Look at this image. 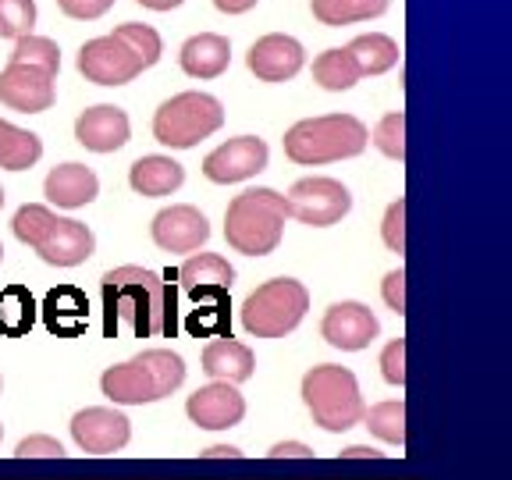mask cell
Wrapping results in <instances>:
<instances>
[{
  "label": "cell",
  "instance_id": "1",
  "mask_svg": "<svg viewBox=\"0 0 512 480\" xmlns=\"http://www.w3.org/2000/svg\"><path fill=\"white\" fill-rule=\"evenodd\" d=\"M104 292V335L128 328L136 338H175L178 292L164 274L146 267H118L100 281Z\"/></svg>",
  "mask_w": 512,
  "mask_h": 480
},
{
  "label": "cell",
  "instance_id": "2",
  "mask_svg": "<svg viewBox=\"0 0 512 480\" xmlns=\"http://www.w3.org/2000/svg\"><path fill=\"white\" fill-rule=\"evenodd\" d=\"M160 36L153 25L125 22L111 36H96L79 50V72L96 86H125L160 61Z\"/></svg>",
  "mask_w": 512,
  "mask_h": 480
},
{
  "label": "cell",
  "instance_id": "3",
  "mask_svg": "<svg viewBox=\"0 0 512 480\" xmlns=\"http://www.w3.org/2000/svg\"><path fill=\"white\" fill-rule=\"evenodd\" d=\"M61 68V50L47 36H22L15 43L8 68L0 72V104L22 114L50 111L54 79Z\"/></svg>",
  "mask_w": 512,
  "mask_h": 480
},
{
  "label": "cell",
  "instance_id": "4",
  "mask_svg": "<svg viewBox=\"0 0 512 480\" xmlns=\"http://www.w3.org/2000/svg\"><path fill=\"white\" fill-rule=\"evenodd\" d=\"M185 381V360L171 349H146L125 363H114L100 377V392L118 406H146L168 399Z\"/></svg>",
  "mask_w": 512,
  "mask_h": 480
},
{
  "label": "cell",
  "instance_id": "5",
  "mask_svg": "<svg viewBox=\"0 0 512 480\" xmlns=\"http://www.w3.org/2000/svg\"><path fill=\"white\" fill-rule=\"evenodd\" d=\"M285 196L274 189H246L228 203L224 214V239L235 253L267 256L278 249L281 232H285Z\"/></svg>",
  "mask_w": 512,
  "mask_h": 480
},
{
  "label": "cell",
  "instance_id": "6",
  "mask_svg": "<svg viewBox=\"0 0 512 480\" xmlns=\"http://www.w3.org/2000/svg\"><path fill=\"white\" fill-rule=\"evenodd\" d=\"M15 235L18 242L32 246L36 253L54 267H79L86 264L96 249V239L82 221L57 217L54 210L40 203H25L15 214Z\"/></svg>",
  "mask_w": 512,
  "mask_h": 480
},
{
  "label": "cell",
  "instance_id": "7",
  "mask_svg": "<svg viewBox=\"0 0 512 480\" xmlns=\"http://www.w3.org/2000/svg\"><path fill=\"white\" fill-rule=\"evenodd\" d=\"M367 125L352 114H324L306 118L285 132V153L296 164H331V160L360 157L367 150Z\"/></svg>",
  "mask_w": 512,
  "mask_h": 480
},
{
  "label": "cell",
  "instance_id": "8",
  "mask_svg": "<svg viewBox=\"0 0 512 480\" xmlns=\"http://www.w3.org/2000/svg\"><path fill=\"white\" fill-rule=\"evenodd\" d=\"M303 402L310 409L313 424L331 434L349 431L352 424L363 420L360 384H356V374L349 367H335V363L313 367L303 377Z\"/></svg>",
  "mask_w": 512,
  "mask_h": 480
},
{
  "label": "cell",
  "instance_id": "9",
  "mask_svg": "<svg viewBox=\"0 0 512 480\" xmlns=\"http://www.w3.org/2000/svg\"><path fill=\"white\" fill-rule=\"evenodd\" d=\"M310 310V292L296 278H274L242 303V328L256 338H285Z\"/></svg>",
  "mask_w": 512,
  "mask_h": 480
},
{
  "label": "cell",
  "instance_id": "10",
  "mask_svg": "<svg viewBox=\"0 0 512 480\" xmlns=\"http://www.w3.org/2000/svg\"><path fill=\"white\" fill-rule=\"evenodd\" d=\"M224 125V111L210 93H178L153 114V139L171 150H189Z\"/></svg>",
  "mask_w": 512,
  "mask_h": 480
},
{
  "label": "cell",
  "instance_id": "11",
  "mask_svg": "<svg viewBox=\"0 0 512 480\" xmlns=\"http://www.w3.org/2000/svg\"><path fill=\"white\" fill-rule=\"evenodd\" d=\"M288 217L310 224V228H328V224H338L352 207V196L342 182L335 178H303L288 189L285 196Z\"/></svg>",
  "mask_w": 512,
  "mask_h": 480
},
{
  "label": "cell",
  "instance_id": "12",
  "mask_svg": "<svg viewBox=\"0 0 512 480\" xmlns=\"http://www.w3.org/2000/svg\"><path fill=\"white\" fill-rule=\"evenodd\" d=\"M72 438L86 456H114L128 445V416L107 406H89L72 416Z\"/></svg>",
  "mask_w": 512,
  "mask_h": 480
},
{
  "label": "cell",
  "instance_id": "13",
  "mask_svg": "<svg viewBox=\"0 0 512 480\" xmlns=\"http://www.w3.org/2000/svg\"><path fill=\"white\" fill-rule=\"evenodd\" d=\"M264 168H267V143L256 136L228 139V143L217 146V150L207 153V160H203V175L217 185L246 182V178L260 175Z\"/></svg>",
  "mask_w": 512,
  "mask_h": 480
},
{
  "label": "cell",
  "instance_id": "14",
  "mask_svg": "<svg viewBox=\"0 0 512 480\" xmlns=\"http://www.w3.org/2000/svg\"><path fill=\"white\" fill-rule=\"evenodd\" d=\"M185 413L196 427L203 431H228V427L242 424V416H246V399L235 392V384H203L196 392L189 395L185 402Z\"/></svg>",
  "mask_w": 512,
  "mask_h": 480
},
{
  "label": "cell",
  "instance_id": "15",
  "mask_svg": "<svg viewBox=\"0 0 512 480\" xmlns=\"http://www.w3.org/2000/svg\"><path fill=\"white\" fill-rule=\"evenodd\" d=\"M377 331H381V324H377V317L363 303H335L328 313H324V320H320V335H324V342L335 345V349H342V352L367 349V345L377 338Z\"/></svg>",
  "mask_w": 512,
  "mask_h": 480
},
{
  "label": "cell",
  "instance_id": "16",
  "mask_svg": "<svg viewBox=\"0 0 512 480\" xmlns=\"http://www.w3.org/2000/svg\"><path fill=\"white\" fill-rule=\"evenodd\" d=\"M150 232L160 249H168V253H192V249H200L210 239V224L196 207L178 203V207L160 210L153 217Z\"/></svg>",
  "mask_w": 512,
  "mask_h": 480
},
{
  "label": "cell",
  "instance_id": "17",
  "mask_svg": "<svg viewBox=\"0 0 512 480\" xmlns=\"http://www.w3.org/2000/svg\"><path fill=\"white\" fill-rule=\"evenodd\" d=\"M303 47H299V40H292V36H281V32H271V36H264V40H256L253 47H249V72L256 75L260 82H285L292 79V75L303 72Z\"/></svg>",
  "mask_w": 512,
  "mask_h": 480
},
{
  "label": "cell",
  "instance_id": "18",
  "mask_svg": "<svg viewBox=\"0 0 512 480\" xmlns=\"http://www.w3.org/2000/svg\"><path fill=\"white\" fill-rule=\"evenodd\" d=\"M178 285L192 303H207V299L228 296L235 281V267L217 253H196L178 267Z\"/></svg>",
  "mask_w": 512,
  "mask_h": 480
},
{
  "label": "cell",
  "instance_id": "19",
  "mask_svg": "<svg viewBox=\"0 0 512 480\" xmlns=\"http://www.w3.org/2000/svg\"><path fill=\"white\" fill-rule=\"evenodd\" d=\"M128 132H132V125H128V114L121 111V107H114V104L89 107V111H82L79 121H75V139H79V143L86 146V150H93V153L121 150V146L128 143Z\"/></svg>",
  "mask_w": 512,
  "mask_h": 480
},
{
  "label": "cell",
  "instance_id": "20",
  "mask_svg": "<svg viewBox=\"0 0 512 480\" xmlns=\"http://www.w3.org/2000/svg\"><path fill=\"white\" fill-rule=\"evenodd\" d=\"M40 310H43L47 331L57 338H79L89 324V299H86V292L75 285L50 288Z\"/></svg>",
  "mask_w": 512,
  "mask_h": 480
},
{
  "label": "cell",
  "instance_id": "21",
  "mask_svg": "<svg viewBox=\"0 0 512 480\" xmlns=\"http://www.w3.org/2000/svg\"><path fill=\"white\" fill-rule=\"evenodd\" d=\"M43 192H47V200L57 203V207L79 210L96 200L100 182H96V175L86 164H57L47 175V182H43Z\"/></svg>",
  "mask_w": 512,
  "mask_h": 480
},
{
  "label": "cell",
  "instance_id": "22",
  "mask_svg": "<svg viewBox=\"0 0 512 480\" xmlns=\"http://www.w3.org/2000/svg\"><path fill=\"white\" fill-rule=\"evenodd\" d=\"M232 61V43L217 32H200L182 47V72L192 79H217Z\"/></svg>",
  "mask_w": 512,
  "mask_h": 480
},
{
  "label": "cell",
  "instance_id": "23",
  "mask_svg": "<svg viewBox=\"0 0 512 480\" xmlns=\"http://www.w3.org/2000/svg\"><path fill=\"white\" fill-rule=\"evenodd\" d=\"M253 352L246 349L242 342L235 338H217L203 349V370H207L214 381L224 384H242L253 377Z\"/></svg>",
  "mask_w": 512,
  "mask_h": 480
},
{
  "label": "cell",
  "instance_id": "24",
  "mask_svg": "<svg viewBox=\"0 0 512 480\" xmlns=\"http://www.w3.org/2000/svg\"><path fill=\"white\" fill-rule=\"evenodd\" d=\"M128 182L139 196H171L175 189H182L185 168L171 157H139L128 171Z\"/></svg>",
  "mask_w": 512,
  "mask_h": 480
},
{
  "label": "cell",
  "instance_id": "25",
  "mask_svg": "<svg viewBox=\"0 0 512 480\" xmlns=\"http://www.w3.org/2000/svg\"><path fill=\"white\" fill-rule=\"evenodd\" d=\"M36 299L25 285L0 288V338H22L36 324Z\"/></svg>",
  "mask_w": 512,
  "mask_h": 480
},
{
  "label": "cell",
  "instance_id": "26",
  "mask_svg": "<svg viewBox=\"0 0 512 480\" xmlns=\"http://www.w3.org/2000/svg\"><path fill=\"white\" fill-rule=\"evenodd\" d=\"M40 157H43V143L36 132H25V128L0 118V168L29 171Z\"/></svg>",
  "mask_w": 512,
  "mask_h": 480
},
{
  "label": "cell",
  "instance_id": "27",
  "mask_svg": "<svg viewBox=\"0 0 512 480\" xmlns=\"http://www.w3.org/2000/svg\"><path fill=\"white\" fill-rule=\"evenodd\" d=\"M349 57L352 64L360 68V79L363 75H381L388 72V68H395V61H399V47H395L388 36H381V32H370V36H356V40L349 43Z\"/></svg>",
  "mask_w": 512,
  "mask_h": 480
},
{
  "label": "cell",
  "instance_id": "28",
  "mask_svg": "<svg viewBox=\"0 0 512 480\" xmlns=\"http://www.w3.org/2000/svg\"><path fill=\"white\" fill-rule=\"evenodd\" d=\"M313 18L320 25H349V22H367L388 11V0H310Z\"/></svg>",
  "mask_w": 512,
  "mask_h": 480
},
{
  "label": "cell",
  "instance_id": "29",
  "mask_svg": "<svg viewBox=\"0 0 512 480\" xmlns=\"http://www.w3.org/2000/svg\"><path fill=\"white\" fill-rule=\"evenodd\" d=\"M313 79H317V86L328 89V93H342V89H352L360 82V68L352 64L349 50L335 47V50H324L313 61Z\"/></svg>",
  "mask_w": 512,
  "mask_h": 480
},
{
  "label": "cell",
  "instance_id": "30",
  "mask_svg": "<svg viewBox=\"0 0 512 480\" xmlns=\"http://www.w3.org/2000/svg\"><path fill=\"white\" fill-rule=\"evenodd\" d=\"M200 310H192L185 328L192 331L196 338H232V306H228V296L207 299V303H196Z\"/></svg>",
  "mask_w": 512,
  "mask_h": 480
},
{
  "label": "cell",
  "instance_id": "31",
  "mask_svg": "<svg viewBox=\"0 0 512 480\" xmlns=\"http://www.w3.org/2000/svg\"><path fill=\"white\" fill-rule=\"evenodd\" d=\"M367 431L374 434V438L388 441V445H406V406L399 402H381V406H374L367 416Z\"/></svg>",
  "mask_w": 512,
  "mask_h": 480
},
{
  "label": "cell",
  "instance_id": "32",
  "mask_svg": "<svg viewBox=\"0 0 512 480\" xmlns=\"http://www.w3.org/2000/svg\"><path fill=\"white\" fill-rule=\"evenodd\" d=\"M36 25V0H0V40L32 36Z\"/></svg>",
  "mask_w": 512,
  "mask_h": 480
},
{
  "label": "cell",
  "instance_id": "33",
  "mask_svg": "<svg viewBox=\"0 0 512 480\" xmlns=\"http://www.w3.org/2000/svg\"><path fill=\"white\" fill-rule=\"evenodd\" d=\"M374 146L384 153V157H392V160L406 157V114L402 111L384 114L374 128Z\"/></svg>",
  "mask_w": 512,
  "mask_h": 480
},
{
  "label": "cell",
  "instance_id": "34",
  "mask_svg": "<svg viewBox=\"0 0 512 480\" xmlns=\"http://www.w3.org/2000/svg\"><path fill=\"white\" fill-rule=\"evenodd\" d=\"M406 200H395L392 207H388V214H384V224H381V235H384V246L392 249V253H406Z\"/></svg>",
  "mask_w": 512,
  "mask_h": 480
},
{
  "label": "cell",
  "instance_id": "35",
  "mask_svg": "<svg viewBox=\"0 0 512 480\" xmlns=\"http://www.w3.org/2000/svg\"><path fill=\"white\" fill-rule=\"evenodd\" d=\"M381 374L388 384H406V338H395V342L384 345L381 352Z\"/></svg>",
  "mask_w": 512,
  "mask_h": 480
},
{
  "label": "cell",
  "instance_id": "36",
  "mask_svg": "<svg viewBox=\"0 0 512 480\" xmlns=\"http://www.w3.org/2000/svg\"><path fill=\"white\" fill-rule=\"evenodd\" d=\"M15 456L18 459H61L64 448L57 438H47V434H29V438L18 441Z\"/></svg>",
  "mask_w": 512,
  "mask_h": 480
},
{
  "label": "cell",
  "instance_id": "37",
  "mask_svg": "<svg viewBox=\"0 0 512 480\" xmlns=\"http://www.w3.org/2000/svg\"><path fill=\"white\" fill-rule=\"evenodd\" d=\"M381 296H384V303H388V310L392 313H406V271H392L388 278H384V285H381Z\"/></svg>",
  "mask_w": 512,
  "mask_h": 480
},
{
  "label": "cell",
  "instance_id": "38",
  "mask_svg": "<svg viewBox=\"0 0 512 480\" xmlns=\"http://www.w3.org/2000/svg\"><path fill=\"white\" fill-rule=\"evenodd\" d=\"M57 4H61V11L68 18H82V22L107 15L114 8V0H57Z\"/></svg>",
  "mask_w": 512,
  "mask_h": 480
},
{
  "label": "cell",
  "instance_id": "39",
  "mask_svg": "<svg viewBox=\"0 0 512 480\" xmlns=\"http://www.w3.org/2000/svg\"><path fill=\"white\" fill-rule=\"evenodd\" d=\"M274 459H296V456H313V448H306L303 441H278V445L267 452Z\"/></svg>",
  "mask_w": 512,
  "mask_h": 480
},
{
  "label": "cell",
  "instance_id": "40",
  "mask_svg": "<svg viewBox=\"0 0 512 480\" xmlns=\"http://www.w3.org/2000/svg\"><path fill=\"white\" fill-rule=\"evenodd\" d=\"M214 4H217V11H224V15H242V11L256 8L260 0H214Z\"/></svg>",
  "mask_w": 512,
  "mask_h": 480
},
{
  "label": "cell",
  "instance_id": "41",
  "mask_svg": "<svg viewBox=\"0 0 512 480\" xmlns=\"http://www.w3.org/2000/svg\"><path fill=\"white\" fill-rule=\"evenodd\" d=\"M381 459V452L377 448H367V445H352V448H345L342 452V459Z\"/></svg>",
  "mask_w": 512,
  "mask_h": 480
},
{
  "label": "cell",
  "instance_id": "42",
  "mask_svg": "<svg viewBox=\"0 0 512 480\" xmlns=\"http://www.w3.org/2000/svg\"><path fill=\"white\" fill-rule=\"evenodd\" d=\"M203 456L207 459H221V456H228V459H239L242 452L235 445H214V448H207V452H203Z\"/></svg>",
  "mask_w": 512,
  "mask_h": 480
},
{
  "label": "cell",
  "instance_id": "43",
  "mask_svg": "<svg viewBox=\"0 0 512 480\" xmlns=\"http://www.w3.org/2000/svg\"><path fill=\"white\" fill-rule=\"evenodd\" d=\"M139 4L150 11H171V8H178V4H185V0H139Z\"/></svg>",
  "mask_w": 512,
  "mask_h": 480
},
{
  "label": "cell",
  "instance_id": "44",
  "mask_svg": "<svg viewBox=\"0 0 512 480\" xmlns=\"http://www.w3.org/2000/svg\"><path fill=\"white\" fill-rule=\"evenodd\" d=\"M0 207H4V189H0Z\"/></svg>",
  "mask_w": 512,
  "mask_h": 480
},
{
  "label": "cell",
  "instance_id": "45",
  "mask_svg": "<svg viewBox=\"0 0 512 480\" xmlns=\"http://www.w3.org/2000/svg\"><path fill=\"white\" fill-rule=\"evenodd\" d=\"M0 260H4V246H0Z\"/></svg>",
  "mask_w": 512,
  "mask_h": 480
},
{
  "label": "cell",
  "instance_id": "46",
  "mask_svg": "<svg viewBox=\"0 0 512 480\" xmlns=\"http://www.w3.org/2000/svg\"><path fill=\"white\" fill-rule=\"evenodd\" d=\"M0 438H4V427H0Z\"/></svg>",
  "mask_w": 512,
  "mask_h": 480
},
{
  "label": "cell",
  "instance_id": "47",
  "mask_svg": "<svg viewBox=\"0 0 512 480\" xmlns=\"http://www.w3.org/2000/svg\"><path fill=\"white\" fill-rule=\"evenodd\" d=\"M0 388H4V381H0Z\"/></svg>",
  "mask_w": 512,
  "mask_h": 480
}]
</instances>
